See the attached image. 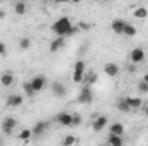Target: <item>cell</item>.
Segmentation results:
<instances>
[{"label":"cell","mask_w":148,"mask_h":146,"mask_svg":"<svg viewBox=\"0 0 148 146\" xmlns=\"http://www.w3.org/2000/svg\"><path fill=\"white\" fill-rule=\"evenodd\" d=\"M71 28H73V23H71V19H69V17H60V19H57V21L53 23V26H52V31H53L57 36L67 38L69 31H71Z\"/></svg>","instance_id":"6da1fadb"},{"label":"cell","mask_w":148,"mask_h":146,"mask_svg":"<svg viewBox=\"0 0 148 146\" xmlns=\"http://www.w3.org/2000/svg\"><path fill=\"white\" fill-rule=\"evenodd\" d=\"M77 102H79V103H83V105H88V103H91V102H93V93H91L90 84H86L84 88H81V89H79Z\"/></svg>","instance_id":"7a4b0ae2"},{"label":"cell","mask_w":148,"mask_h":146,"mask_svg":"<svg viewBox=\"0 0 148 146\" xmlns=\"http://www.w3.org/2000/svg\"><path fill=\"white\" fill-rule=\"evenodd\" d=\"M73 79H74V83H81V81L84 79V62H83V60H77V62L74 64Z\"/></svg>","instance_id":"3957f363"},{"label":"cell","mask_w":148,"mask_h":146,"mask_svg":"<svg viewBox=\"0 0 148 146\" xmlns=\"http://www.w3.org/2000/svg\"><path fill=\"white\" fill-rule=\"evenodd\" d=\"M129 60H131L133 64H141V62L145 60V50L140 48V46L133 48L131 53H129Z\"/></svg>","instance_id":"277c9868"},{"label":"cell","mask_w":148,"mask_h":146,"mask_svg":"<svg viewBox=\"0 0 148 146\" xmlns=\"http://www.w3.org/2000/svg\"><path fill=\"white\" fill-rule=\"evenodd\" d=\"M55 120L64 126V127H73V113H67V112H60L55 115Z\"/></svg>","instance_id":"5b68a950"},{"label":"cell","mask_w":148,"mask_h":146,"mask_svg":"<svg viewBox=\"0 0 148 146\" xmlns=\"http://www.w3.org/2000/svg\"><path fill=\"white\" fill-rule=\"evenodd\" d=\"M107 122H109V119H107L105 115H100V117H97V119L93 120V124H91V129H93L95 132H102V131L105 129Z\"/></svg>","instance_id":"8992f818"},{"label":"cell","mask_w":148,"mask_h":146,"mask_svg":"<svg viewBox=\"0 0 148 146\" xmlns=\"http://www.w3.org/2000/svg\"><path fill=\"white\" fill-rule=\"evenodd\" d=\"M16 126H17V120H16L14 117H7V119H3V122H2V131H3L5 134H12V131H14Z\"/></svg>","instance_id":"52a82bcc"},{"label":"cell","mask_w":148,"mask_h":146,"mask_svg":"<svg viewBox=\"0 0 148 146\" xmlns=\"http://www.w3.org/2000/svg\"><path fill=\"white\" fill-rule=\"evenodd\" d=\"M23 102H24V98H23L21 95H10V96L7 98L5 105H7L9 108H16V107H21Z\"/></svg>","instance_id":"ba28073f"},{"label":"cell","mask_w":148,"mask_h":146,"mask_svg":"<svg viewBox=\"0 0 148 146\" xmlns=\"http://www.w3.org/2000/svg\"><path fill=\"white\" fill-rule=\"evenodd\" d=\"M31 84H33L35 93H38V91H41V89L45 88L47 79H45V76H36V77H33V79H31Z\"/></svg>","instance_id":"9c48e42d"},{"label":"cell","mask_w":148,"mask_h":146,"mask_svg":"<svg viewBox=\"0 0 148 146\" xmlns=\"http://www.w3.org/2000/svg\"><path fill=\"white\" fill-rule=\"evenodd\" d=\"M52 93H53V96H66L67 89H66V86H64L60 81H55V83L52 84Z\"/></svg>","instance_id":"30bf717a"},{"label":"cell","mask_w":148,"mask_h":146,"mask_svg":"<svg viewBox=\"0 0 148 146\" xmlns=\"http://www.w3.org/2000/svg\"><path fill=\"white\" fill-rule=\"evenodd\" d=\"M124 26H126V21L124 19H114L110 24L112 31L115 33V35H122L124 33Z\"/></svg>","instance_id":"8fae6325"},{"label":"cell","mask_w":148,"mask_h":146,"mask_svg":"<svg viewBox=\"0 0 148 146\" xmlns=\"http://www.w3.org/2000/svg\"><path fill=\"white\" fill-rule=\"evenodd\" d=\"M103 72L107 74L109 77H117V76H119V65L114 64V62H109V64H105Z\"/></svg>","instance_id":"7c38bea8"},{"label":"cell","mask_w":148,"mask_h":146,"mask_svg":"<svg viewBox=\"0 0 148 146\" xmlns=\"http://www.w3.org/2000/svg\"><path fill=\"white\" fill-rule=\"evenodd\" d=\"M64 41H66V38H64V36H57L52 43H50V52H52V53L59 52V50L64 46Z\"/></svg>","instance_id":"4fadbf2b"},{"label":"cell","mask_w":148,"mask_h":146,"mask_svg":"<svg viewBox=\"0 0 148 146\" xmlns=\"http://www.w3.org/2000/svg\"><path fill=\"white\" fill-rule=\"evenodd\" d=\"M12 83H14V74L12 72H3L0 76V84L2 86L9 88V86H12Z\"/></svg>","instance_id":"5bb4252c"},{"label":"cell","mask_w":148,"mask_h":146,"mask_svg":"<svg viewBox=\"0 0 148 146\" xmlns=\"http://www.w3.org/2000/svg\"><path fill=\"white\" fill-rule=\"evenodd\" d=\"M124 100H126V103L131 107V110L140 108V107L143 105V100H141V98H136V96H127V98H124Z\"/></svg>","instance_id":"9a60e30c"},{"label":"cell","mask_w":148,"mask_h":146,"mask_svg":"<svg viewBox=\"0 0 148 146\" xmlns=\"http://www.w3.org/2000/svg\"><path fill=\"white\" fill-rule=\"evenodd\" d=\"M47 129H48V122H36V126L33 127V136H40V134H43V132H47Z\"/></svg>","instance_id":"2e32d148"},{"label":"cell","mask_w":148,"mask_h":146,"mask_svg":"<svg viewBox=\"0 0 148 146\" xmlns=\"http://www.w3.org/2000/svg\"><path fill=\"white\" fill-rule=\"evenodd\" d=\"M109 131H110V134H119V136H122V134H124V126H122L121 122H114L110 127H109Z\"/></svg>","instance_id":"e0dca14e"},{"label":"cell","mask_w":148,"mask_h":146,"mask_svg":"<svg viewBox=\"0 0 148 146\" xmlns=\"http://www.w3.org/2000/svg\"><path fill=\"white\" fill-rule=\"evenodd\" d=\"M107 143L112 146H122V138L119 136V134H109V138H107Z\"/></svg>","instance_id":"ac0fdd59"},{"label":"cell","mask_w":148,"mask_h":146,"mask_svg":"<svg viewBox=\"0 0 148 146\" xmlns=\"http://www.w3.org/2000/svg\"><path fill=\"white\" fill-rule=\"evenodd\" d=\"M26 3L23 2V0H19V2H16V5H14V12L17 14V16H23L24 12H26Z\"/></svg>","instance_id":"d6986e66"},{"label":"cell","mask_w":148,"mask_h":146,"mask_svg":"<svg viewBox=\"0 0 148 146\" xmlns=\"http://www.w3.org/2000/svg\"><path fill=\"white\" fill-rule=\"evenodd\" d=\"M122 35H126V36H136V28L133 26V24H129V23H126V26H124V33Z\"/></svg>","instance_id":"ffe728a7"},{"label":"cell","mask_w":148,"mask_h":146,"mask_svg":"<svg viewBox=\"0 0 148 146\" xmlns=\"http://www.w3.org/2000/svg\"><path fill=\"white\" fill-rule=\"evenodd\" d=\"M147 16H148V10L145 7H138V9L134 10V17H136V19H145Z\"/></svg>","instance_id":"44dd1931"},{"label":"cell","mask_w":148,"mask_h":146,"mask_svg":"<svg viewBox=\"0 0 148 146\" xmlns=\"http://www.w3.org/2000/svg\"><path fill=\"white\" fill-rule=\"evenodd\" d=\"M29 46H31V40L28 36H23L19 40V48H21V50H28Z\"/></svg>","instance_id":"7402d4cb"},{"label":"cell","mask_w":148,"mask_h":146,"mask_svg":"<svg viewBox=\"0 0 148 146\" xmlns=\"http://www.w3.org/2000/svg\"><path fill=\"white\" fill-rule=\"evenodd\" d=\"M31 136H33V131H31V129H23V131L19 132V139H21V141H28Z\"/></svg>","instance_id":"603a6c76"},{"label":"cell","mask_w":148,"mask_h":146,"mask_svg":"<svg viewBox=\"0 0 148 146\" xmlns=\"http://www.w3.org/2000/svg\"><path fill=\"white\" fill-rule=\"evenodd\" d=\"M117 108L121 110V112H124V113H129L131 112V107L126 103V100H119L117 102Z\"/></svg>","instance_id":"cb8c5ba5"},{"label":"cell","mask_w":148,"mask_h":146,"mask_svg":"<svg viewBox=\"0 0 148 146\" xmlns=\"http://www.w3.org/2000/svg\"><path fill=\"white\" fill-rule=\"evenodd\" d=\"M23 89H24V93H26L28 96H33V95H35V89H33V84H31V81L24 83V84H23Z\"/></svg>","instance_id":"d4e9b609"},{"label":"cell","mask_w":148,"mask_h":146,"mask_svg":"<svg viewBox=\"0 0 148 146\" xmlns=\"http://www.w3.org/2000/svg\"><path fill=\"white\" fill-rule=\"evenodd\" d=\"M138 91H140V93H143V95H147V93H148V83H147V81H143V79H141V81L138 83Z\"/></svg>","instance_id":"484cf974"},{"label":"cell","mask_w":148,"mask_h":146,"mask_svg":"<svg viewBox=\"0 0 148 146\" xmlns=\"http://www.w3.org/2000/svg\"><path fill=\"white\" fill-rule=\"evenodd\" d=\"M74 143H77V139L74 138V136H66L62 141H60V145H64V146H67V145H74Z\"/></svg>","instance_id":"4316f807"},{"label":"cell","mask_w":148,"mask_h":146,"mask_svg":"<svg viewBox=\"0 0 148 146\" xmlns=\"http://www.w3.org/2000/svg\"><path fill=\"white\" fill-rule=\"evenodd\" d=\"M95 83H97V74L90 72V74H88V77H86V84H90V86H91V84H95Z\"/></svg>","instance_id":"83f0119b"},{"label":"cell","mask_w":148,"mask_h":146,"mask_svg":"<svg viewBox=\"0 0 148 146\" xmlns=\"http://www.w3.org/2000/svg\"><path fill=\"white\" fill-rule=\"evenodd\" d=\"M83 122V119H81V115H73V126L76 127V126H79Z\"/></svg>","instance_id":"f1b7e54d"},{"label":"cell","mask_w":148,"mask_h":146,"mask_svg":"<svg viewBox=\"0 0 148 146\" xmlns=\"http://www.w3.org/2000/svg\"><path fill=\"white\" fill-rule=\"evenodd\" d=\"M77 28H79V29H83V31H88V29H90L91 26H90V24H86L84 21H81V23L77 24Z\"/></svg>","instance_id":"f546056e"},{"label":"cell","mask_w":148,"mask_h":146,"mask_svg":"<svg viewBox=\"0 0 148 146\" xmlns=\"http://www.w3.org/2000/svg\"><path fill=\"white\" fill-rule=\"evenodd\" d=\"M5 52H7V46H5V43H3V41H0V57H2V55H5Z\"/></svg>","instance_id":"4dcf8cb0"},{"label":"cell","mask_w":148,"mask_h":146,"mask_svg":"<svg viewBox=\"0 0 148 146\" xmlns=\"http://www.w3.org/2000/svg\"><path fill=\"white\" fill-rule=\"evenodd\" d=\"M127 71H129V72H136V64H133V62L127 64Z\"/></svg>","instance_id":"1f68e13d"},{"label":"cell","mask_w":148,"mask_h":146,"mask_svg":"<svg viewBox=\"0 0 148 146\" xmlns=\"http://www.w3.org/2000/svg\"><path fill=\"white\" fill-rule=\"evenodd\" d=\"M143 81H147V83H148V72L145 74V76H143Z\"/></svg>","instance_id":"d6a6232c"},{"label":"cell","mask_w":148,"mask_h":146,"mask_svg":"<svg viewBox=\"0 0 148 146\" xmlns=\"http://www.w3.org/2000/svg\"><path fill=\"white\" fill-rule=\"evenodd\" d=\"M145 115L148 117V107H145Z\"/></svg>","instance_id":"836d02e7"},{"label":"cell","mask_w":148,"mask_h":146,"mask_svg":"<svg viewBox=\"0 0 148 146\" xmlns=\"http://www.w3.org/2000/svg\"><path fill=\"white\" fill-rule=\"evenodd\" d=\"M69 2H73V3H77V2H81V0H69Z\"/></svg>","instance_id":"e575fe53"},{"label":"cell","mask_w":148,"mask_h":146,"mask_svg":"<svg viewBox=\"0 0 148 146\" xmlns=\"http://www.w3.org/2000/svg\"><path fill=\"white\" fill-rule=\"evenodd\" d=\"M0 17H3V10L2 9H0Z\"/></svg>","instance_id":"d590c367"},{"label":"cell","mask_w":148,"mask_h":146,"mask_svg":"<svg viewBox=\"0 0 148 146\" xmlns=\"http://www.w3.org/2000/svg\"><path fill=\"white\" fill-rule=\"evenodd\" d=\"M52 2H67V0H52Z\"/></svg>","instance_id":"8d00e7d4"},{"label":"cell","mask_w":148,"mask_h":146,"mask_svg":"<svg viewBox=\"0 0 148 146\" xmlns=\"http://www.w3.org/2000/svg\"><path fill=\"white\" fill-rule=\"evenodd\" d=\"M0 145H2V139H0Z\"/></svg>","instance_id":"74e56055"},{"label":"cell","mask_w":148,"mask_h":146,"mask_svg":"<svg viewBox=\"0 0 148 146\" xmlns=\"http://www.w3.org/2000/svg\"><path fill=\"white\" fill-rule=\"evenodd\" d=\"M14 2H19V0H14Z\"/></svg>","instance_id":"f35d334b"}]
</instances>
